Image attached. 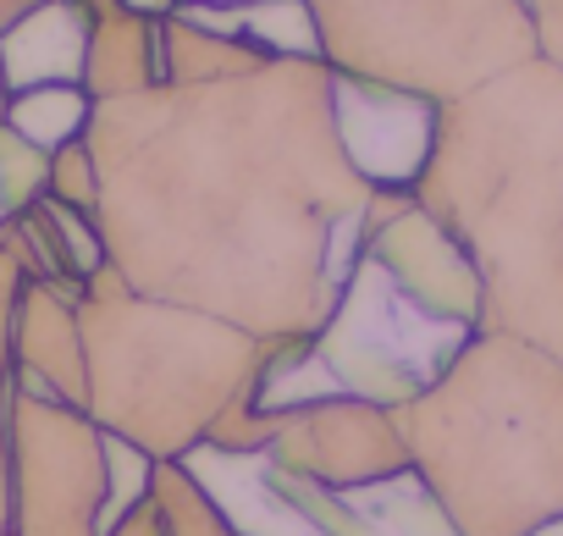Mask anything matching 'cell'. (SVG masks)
Wrapping results in <instances>:
<instances>
[{
	"label": "cell",
	"mask_w": 563,
	"mask_h": 536,
	"mask_svg": "<svg viewBox=\"0 0 563 536\" xmlns=\"http://www.w3.org/2000/svg\"><path fill=\"white\" fill-rule=\"evenodd\" d=\"M365 254L437 321L459 332H481V277L464 243L415 199L376 188L365 216Z\"/></svg>",
	"instance_id": "8"
},
{
	"label": "cell",
	"mask_w": 563,
	"mask_h": 536,
	"mask_svg": "<svg viewBox=\"0 0 563 536\" xmlns=\"http://www.w3.org/2000/svg\"><path fill=\"white\" fill-rule=\"evenodd\" d=\"M321 62L453 106L536 56L525 0H310Z\"/></svg>",
	"instance_id": "5"
},
{
	"label": "cell",
	"mask_w": 563,
	"mask_h": 536,
	"mask_svg": "<svg viewBox=\"0 0 563 536\" xmlns=\"http://www.w3.org/2000/svg\"><path fill=\"white\" fill-rule=\"evenodd\" d=\"M0 122H7L18 139H29L34 150L56 155L62 144L89 139L95 100H89V89H78V84H45V89L7 95V117H0Z\"/></svg>",
	"instance_id": "15"
},
{
	"label": "cell",
	"mask_w": 563,
	"mask_h": 536,
	"mask_svg": "<svg viewBox=\"0 0 563 536\" xmlns=\"http://www.w3.org/2000/svg\"><path fill=\"white\" fill-rule=\"evenodd\" d=\"M398 415L409 470L459 536H536L563 519V360L470 332Z\"/></svg>",
	"instance_id": "3"
},
{
	"label": "cell",
	"mask_w": 563,
	"mask_h": 536,
	"mask_svg": "<svg viewBox=\"0 0 563 536\" xmlns=\"http://www.w3.org/2000/svg\"><path fill=\"white\" fill-rule=\"evenodd\" d=\"M415 199L475 265L481 332L563 360V73L530 56L442 106Z\"/></svg>",
	"instance_id": "2"
},
{
	"label": "cell",
	"mask_w": 563,
	"mask_h": 536,
	"mask_svg": "<svg viewBox=\"0 0 563 536\" xmlns=\"http://www.w3.org/2000/svg\"><path fill=\"white\" fill-rule=\"evenodd\" d=\"M161 84V23L133 18L122 7L95 12V40H89V73L84 89L95 106L128 100Z\"/></svg>",
	"instance_id": "13"
},
{
	"label": "cell",
	"mask_w": 563,
	"mask_h": 536,
	"mask_svg": "<svg viewBox=\"0 0 563 536\" xmlns=\"http://www.w3.org/2000/svg\"><path fill=\"white\" fill-rule=\"evenodd\" d=\"M89 150L106 265L133 294L265 343H299L332 321L376 188L338 144L327 62L106 100Z\"/></svg>",
	"instance_id": "1"
},
{
	"label": "cell",
	"mask_w": 563,
	"mask_h": 536,
	"mask_svg": "<svg viewBox=\"0 0 563 536\" xmlns=\"http://www.w3.org/2000/svg\"><path fill=\"white\" fill-rule=\"evenodd\" d=\"M437 111L420 95L387 89V84H365V78H338L332 73V122H338V144L349 155V166L371 183V188H393V194H415L431 139H437Z\"/></svg>",
	"instance_id": "9"
},
{
	"label": "cell",
	"mask_w": 563,
	"mask_h": 536,
	"mask_svg": "<svg viewBox=\"0 0 563 536\" xmlns=\"http://www.w3.org/2000/svg\"><path fill=\"white\" fill-rule=\"evenodd\" d=\"M271 56H260L243 40L210 34L199 23H188L183 12L161 23V84H216V78H238L265 67Z\"/></svg>",
	"instance_id": "14"
},
{
	"label": "cell",
	"mask_w": 563,
	"mask_h": 536,
	"mask_svg": "<svg viewBox=\"0 0 563 536\" xmlns=\"http://www.w3.org/2000/svg\"><path fill=\"white\" fill-rule=\"evenodd\" d=\"M536 536H563V519H552V525H541Z\"/></svg>",
	"instance_id": "24"
},
{
	"label": "cell",
	"mask_w": 563,
	"mask_h": 536,
	"mask_svg": "<svg viewBox=\"0 0 563 536\" xmlns=\"http://www.w3.org/2000/svg\"><path fill=\"white\" fill-rule=\"evenodd\" d=\"M111 437L73 404L18 387L12 404V536H106Z\"/></svg>",
	"instance_id": "6"
},
{
	"label": "cell",
	"mask_w": 563,
	"mask_h": 536,
	"mask_svg": "<svg viewBox=\"0 0 563 536\" xmlns=\"http://www.w3.org/2000/svg\"><path fill=\"white\" fill-rule=\"evenodd\" d=\"M45 199L78 210V216H95L100 210V166H95V150L89 139L78 144H62L51 155V183H45Z\"/></svg>",
	"instance_id": "18"
},
{
	"label": "cell",
	"mask_w": 563,
	"mask_h": 536,
	"mask_svg": "<svg viewBox=\"0 0 563 536\" xmlns=\"http://www.w3.org/2000/svg\"><path fill=\"white\" fill-rule=\"evenodd\" d=\"M106 536H172V525H166V514H161V503H155V492H150V497L133 503Z\"/></svg>",
	"instance_id": "20"
},
{
	"label": "cell",
	"mask_w": 563,
	"mask_h": 536,
	"mask_svg": "<svg viewBox=\"0 0 563 536\" xmlns=\"http://www.w3.org/2000/svg\"><path fill=\"white\" fill-rule=\"evenodd\" d=\"M0 117H7V89H0Z\"/></svg>",
	"instance_id": "25"
},
{
	"label": "cell",
	"mask_w": 563,
	"mask_h": 536,
	"mask_svg": "<svg viewBox=\"0 0 563 536\" xmlns=\"http://www.w3.org/2000/svg\"><path fill=\"white\" fill-rule=\"evenodd\" d=\"M265 481L310 519L316 536H459L415 470L376 481V486H360V492H321L310 481L282 475L265 459Z\"/></svg>",
	"instance_id": "10"
},
{
	"label": "cell",
	"mask_w": 563,
	"mask_h": 536,
	"mask_svg": "<svg viewBox=\"0 0 563 536\" xmlns=\"http://www.w3.org/2000/svg\"><path fill=\"white\" fill-rule=\"evenodd\" d=\"M29 272L0 238V536H12V404H18V360H12V316Z\"/></svg>",
	"instance_id": "16"
},
{
	"label": "cell",
	"mask_w": 563,
	"mask_h": 536,
	"mask_svg": "<svg viewBox=\"0 0 563 536\" xmlns=\"http://www.w3.org/2000/svg\"><path fill=\"white\" fill-rule=\"evenodd\" d=\"M7 221H12V216H7V205H0V227H7Z\"/></svg>",
	"instance_id": "26"
},
{
	"label": "cell",
	"mask_w": 563,
	"mask_h": 536,
	"mask_svg": "<svg viewBox=\"0 0 563 536\" xmlns=\"http://www.w3.org/2000/svg\"><path fill=\"white\" fill-rule=\"evenodd\" d=\"M155 503H161V514H166V525H172V536H243L210 497H205V486L188 475V464H155Z\"/></svg>",
	"instance_id": "17"
},
{
	"label": "cell",
	"mask_w": 563,
	"mask_h": 536,
	"mask_svg": "<svg viewBox=\"0 0 563 536\" xmlns=\"http://www.w3.org/2000/svg\"><path fill=\"white\" fill-rule=\"evenodd\" d=\"M89 365V420L155 464H183L221 415L260 387L276 343L249 338L188 305L133 294L111 265L78 294Z\"/></svg>",
	"instance_id": "4"
},
{
	"label": "cell",
	"mask_w": 563,
	"mask_h": 536,
	"mask_svg": "<svg viewBox=\"0 0 563 536\" xmlns=\"http://www.w3.org/2000/svg\"><path fill=\"white\" fill-rule=\"evenodd\" d=\"M122 12H133V18H150V23H166V18H177V7L183 0H117Z\"/></svg>",
	"instance_id": "21"
},
{
	"label": "cell",
	"mask_w": 563,
	"mask_h": 536,
	"mask_svg": "<svg viewBox=\"0 0 563 536\" xmlns=\"http://www.w3.org/2000/svg\"><path fill=\"white\" fill-rule=\"evenodd\" d=\"M525 18H530L536 56L563 73V0H525Z\"/></svg>",
	"instance_id": "19"
},
{
	"label": "cell",
	"mask_w": 563,
	"mask_h": 536,
	"mask_svg": "<svg viewBox=\"0 0 563 536\" xmlns=\"http://www.w3.org/2000/svg\"><path fill=\"white\" fill-rule=\"evenodd\" d=\"M12 360L18 387L73 404H89V365H84V332H78V294L56 283H23L18 316H12ZM89 415V409H84Z\"/></svg>",
	"instance_id": "11"
},
{
	"label": "cell",
	"mask_w": 563,
	"mask_h": 536,
	"mask_svg": "<svg viewBox=\"0 0 563 536\" xmlns=\"http://www.w3.org/2000/svg\"><path fill=\"white\" fill-rule=\"evenodd\" d=\"M34 7H40V0H0V29L18 23V18H23V12H34ZM84 7H89V12H111L117 0H84Z\"/></svg>",
	"instance_id": "22"
},
{
	"label": "cell",
	"mask_w": 563,
	"mask_h": 536,
	"mask_svg": "<svg viewBox=\"0 0 563 536\" xmlns=\"http://www.w3.org/2000/svg\"><path fill=\"white\" fill-rule=\"evenodd\" d=\"M95 12L84 0H40L34 12L0 29V89L23 95L45 84H78L89 73Z\"/></svg>",
	"instance_id": "12"
},
{
	"label": "cell",
	"mask_w": 563,
	"mask_h": 536,
	"mask_svg": "<svg viewBox=\"0 0 563 536\" xmlns=\"http://www.w3.org/2000/svg\"><path fill=\"white\" fill-rule=\"evenodd\" d=\"M265 459L321 492H360L409 470L398 415L365 398H305L271 409Z\"/></svg>",
	"instance_id": "7"
},
{
	"label": "cell",
	"mask_w": 563,
	"mask_h": 536,
	"mask_svg": "<svg viewBox=\"0 0 563 536\" xmlns=\"http://www.w3.org/2000/svg\"><path fill=\"white\" fill-rule=\"evenodd\" d=\"M183 7H249V0H183Z\"/></svg>",
	"instance_id": "23"
}]
</instances>
